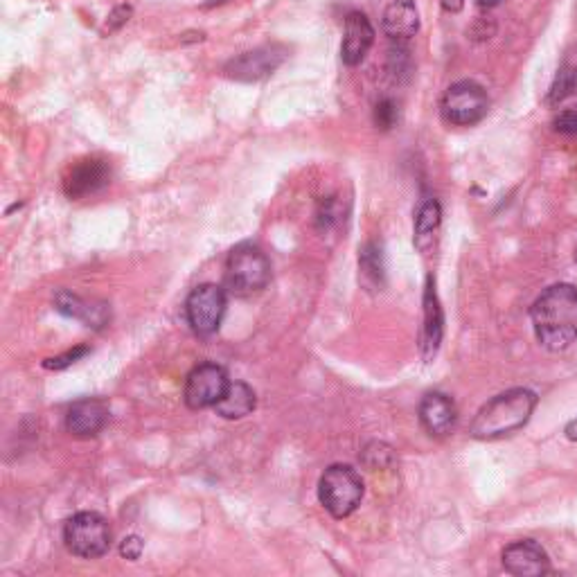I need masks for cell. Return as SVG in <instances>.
Segmentation results:
<instances>
[{
	"instance_id": "obj_8",
	"label": "cell",
	"mask_w": 577,
	"mask_h": 577,
	"mask_svg": "<svg viewBox=\"0 0 577 577\" xmlns=\"http://www.w3.org/2000/svg\"><path fill=\"white\" fill-rule=\"evenodd\" d=\"M287 55V48L271 43V46L248 50L244 55L230 59L224 66V73L235 82H260V79L273 75L284 64Z\"/></svg>"
},
{
	"instance_id": "obj_29",
	"label": "cell",
	"mask_w": 577,
	"mask_h": 577,
	"mask_svg": "<svg viewBox=\"0 0 577 577\" xmlns=\"http://www.w3.org/2000/svg\"><path fill=\"white\" fill-rule=\"evenodd\" d=\"M476 3L481 7H494V5H499L501 0H476Z\"/></svg>"
},
{
	"instance_id": "obj_21",
	"label": "cell",
	"mask_w": 577,
	"mask_h": 577,
	"mask_svg": "<svg viewBox=\"0 0 577 577\" xmlns=\"http://www.w3.org/2000/svg\"><path fill=\"white\" fill-rule=\"evenodd\" d=\"M359 266H361L363 282L370 284L372 289H377L384 284V255H381V248L377 244H368L366 248H363L359 257Z\"/></svg>"
},
{
	"instance_id": "obj_9",
	"label": "cell",
	"mask_w": 577,
	"mask_h": 577,
	"mask_svg": "<svg viewBox=\"0 0 577 577\" xmlns=\"http://www.w3.org/2000/svg\"><path fill=\"white\" fill-rule=\"evenodd\" d=\"M230 381L226 370L217 363H201L185 379L183 399L194 411L215 406L228 390Z\"/></svg>"
},
{
	"instance_id": "obj_3",
	"label": "cell",
	"mask_w": 577,
	"mask_h": 577,
	"mask_svg": "<svg viewBox=\"0 0 577 577\" xmlns=\"http://www.w3.org/2000/svg\"><path fill=\"white\" fill-rule=\"evenodd\" d=\"M271 282V262L257 244L244 242L226 260V287L239 298L253 296Z\"/></svg>"
},
{
	"instance_id": "obj_6",
	"label": "cell",
	"mask_w": 577,
	"mask_h": 577,
	"mask_svg": "<svg viewBox=\"0 0 577 577\" xmlns=\"http://www.w3.org/2000/svg\"><path fill=\"white\" fill-rule=\"evenodd\" d=\"M440 111L442 118L454 127H474L490 111V97L481 84L465 79L447 88Z\"/></svg>"
},
{
	"instance_id": "obj_12",
	"label": "cell",
	"mask_w": 577,
	"mask_h": 577,
	"mask_svg": "<svg viewBox=\"0 0 577 577\" xmlns=\"http://www.w3.org/2000/svg\"><path fill=\"white\" fill-rule=\"evenodd\" d=\"M375 43V28L366 14L352 12L345 19V32L341 43V59L348 66H359Z\"/></svg>"
},
{
	"instance_id": "obj_17",
	"label": "cell",
	"mask_w": 577,
	"mask_h": 577,
	"mask_svg": "<svg viewBox=\"0 0 577 577\" xmlns=\"http://www.w3.org/2000/svg\"><path fill=\"white\" fill-rule=\"evenodd\" d=\"M442 221V208L438 199H424L417 208L415 215V230H413V244L420 253H426L433 246V239H436Z\"/></svg>"
},
{
	"instance_id": "obj_24",
	"label": "cell",
	"mask_w": 577,
	"mask_h": 577,
	"mask_svg": "<svg viewBox=\"0 0 577 577\" xmlns=\"http://www.w3.org/2000/svg\"><path fill=\"white\" fill-rule=\"evenodd\" d=\"M397 120V109L393 100H381L375 106V124L379 129H390Z\"/></svg>"
},
{
	"instance_id": "obj_13",
	"label": "cell",
	"mask_w": 577,
	"mask_h": 577,
	"mask_svg": "<svg viewBox=\"0 0 577 577\" xmlns=\"http://www.w3.org/2000/svg\"><path fill=\"white\" fill-rule=\"evenodd\" d=\"M109 422V406L102 399H79L68 408L66 429L75 438H93Z\"/></svg>"
},
{
	"instance_id": "obj_10",
	"label": "cell",
	"mask_w": 577,
	"mask_h": 577,
	"mask_svg": "<svg viewBox=\"0 0 577 577\" xmlns=\"http://www.w3.org/2000/svg\"><path fill=\"white\" fill-rule=\"evenodd\" d=\"M109 183H111V165L106 163L104 158L88 156L70 167L64 179V192L68 199L79 201L93 197V194L104 190Z\"/></svg>"
},
{
	"instance_id": "obj_28",
	"label": "cell",
	"mask_w": 577,
	"mask_h": 577,
	"mask_svg": "<svg viewBox=\"0 0 577 577\" xmlns=\"http://www.w3.org/2000/svg\"><path fill=\"white\" fill-rule=\"evenodd\" d=\"M566 438H568V440H573V442H577V420H573L571 424L566 426Z\"/></svg>"
},
{
	"instance_id": "obj_11",
	"label": "cell",
	"mask_w": 577,
	"mask_h": 577,
	"mask_svg": "<svg viewBox=\"0 0 577 577\" xmlns=\"http://www.w3.org/2000/svg\"><path fill=\"white\" fill-rule=\"evenodd\" d=\"M503 568L517 577H537L550 573V559L537 541L521 539L503 550Z\"/></svg>"
},
{
	"instance_id": "obj_30",
	"label": "cell",
	"mask_w": 577,
	"mask_h": 577,
	"mask_svg": "<svg viewBox=\"0 0 577 577\" xmlns=\"http://www.w3.org/2000/svg\"><path fill=\"white\" fill-rule=\"evenodd\" d=\"M221 3H228V0H208L206 7H212V5H221Z\"/></svg>"
},
{
	"instance_id": "obj_15",
	"label": "cell",
	"mask_w": 577,
	"mask_h": 577,
	"mask_svg": "<svg viewBox=\"0 0 577 577\" xmlns=\"http://www.w3.org/2000/svg\"><path fill=\"white\" fill-rule=\"evenodd\" d=\"M381 30L395 41L415 37L420 30V12H417L413 0H393L381 16Z\"/></svg>"
},
{
	"instance_id": "obj_23",
	"label": "cell",
	"mask_w": 577,
	"mask_h": 577,
	"mask_svg": "<svg viewBox=\"0 0 577 577\" xmlns=\"http://www.w3.org/2000/svg\"><path fill=\"white\" fill-rule=\"evenodd\" d=\"M131 14H133L131 5H118V7H115V10L109 14V19H106V23H104L102 34L118 32L122 25H127V21L131 19Z\"/></svg>"
},
{
	"instance_id": "obj_19",
	"label": "cell",
	"mask_w": 577,
	"mask_h": 577,
	"mask_svg": "<svg viewBox=\"0 0 577 577\" xmlns=\"http://www.w3.org/2000/svg\"><path fill=\"white\" fill-rule=\"evenodd\" d=\"M55 309L59 314H64L68 318H75V321H82L88 327H102L106 321V309L102 307H93L91 303H86L70 291H59L55 296Z\"/></svg>"
},
{
	"instance_id": "obj_2",
	"label": "cell",
	"mask_w": 577,
	"mask_h": 577,
	"mask_svg": "<svg viewBox=\"0 0 577 577\" xmlns=\"http://www.w3.org/2000/svg\"><path fill=\"white\" fill-rule=\"evenodd\" d=\"M537 406V395L528 388H512L490 399L476 413L469 436L476 440H496L526 426Z\"/></svg>"
},
{
	"instance_id": "obj_7",
	"label": "cell",
	"mask_w": 577,
	"mask_h": 577,
	"mask_svg": "<svg viewBox=\"0 0 577 577\" xmlns=\"http://www.w3.org/2000/svg\"><path fill=\"white\" fill-rule=\"evenodd\" d=\"M226 307V291L219 284L206 282L192 289L188 303H185V316H188V323L194 332L199 336H210L219 330L221 321H224Z\"/></svg>"
},
{
	"instance_id": "obj_22",
	"label": "cell",
	"mask_w": 577,
	"mask_h": 577,
	"mask_svg": "<svg viewBox=\"0 0 577 577\" xmlns=\"http://www.w3.org/2000/svg\"><path fill=\"white\" fill-rule=\"evenodd\" d=\"M553 127L557 133H564V136H577V104L559 111L553 120Z\"/></svg>"
},
{
	"instance_id": "obj_25",
	"label": "cell",
	"mask_w": 577,
	"mask_h": 577,
	"mask_svg": "<svg viewBox=\"0 0 577 577\" xmlns=\"http://www.w3.org/2000/svg\"><path fill=\"white\" fill-rule=\"evenodd\" d=\"M86 352H88L86 345H79V348L70 350V352H66V354H61V357L48 359L46 363H43V366H46L48 370H64V368H68V366H73V363H75L77 359H82Z\"/></svg>"
},
{
	"instance_id": "obj_26",
	"label": "cell",
	"mask_w": 577,
	"mask_h": 577,
	"mask_svg": "<svg viewBox=\"0 0 577 577\" xmlns=\"http://www.w3.org/2000/svg\"><path fill=\"white\" fill-rule=\"evenodd\" d=\"M142 548H145V544H142V539L138 535L124 537L122 544H120V555L131 559V562H136V559H140V555H142Z\"/></svg>"
},
{
	"instance_id": "obj_5",
	"label": "cell",
	"mask_w": 577,
	"mask_h": 577,
	"mask_svg": "<svg viewBox=\"0 0 577 577\" xmlns=\"http://www.w3.org/2000/svg\"><path fill=\"white\" fill-rule=\"evenodd\" d=\"M113 532L109 521L97 512H79L64 526V544L75 557L97 559L109 553Z\"/></svg>"
},
{
	"instance_id": "obj_4",
	"label": "cell",
	"mask_w": 577,
	"mask_h": 577,
	"mask_svg": "<svg viewBox=\"0 0 577 577\" xmlns=\"http://www.w3.org/2000/svg\"><path fill=\"white\" fill-rule=\"evenodd\" d=\"M318 499L334 519H345L363 499V478L350 465H332L318 483Z\"/></svg>"
},
{
	"instance_id": "obj_18",
	"label": "cell",
	"mask_w": 577,
	"mask_h": 577,
	"mask_svg": "<svg viewBox=\"0 0 577 577\" xmlns=\"http://www.w3.org/2000/svg\"><path fill=\"white\" fill-rule=\"evenodd\" d=\"M255 408V390L244 381H233L224 393V397L215 404L217 415L224 420H242Z\"/></svg>"
},
{
	"instance_id": "obj_14",
	"label": "cell",
	"mask_w": 577,
	"mask_h": 577,
	"mask_svg": "<svg viewBox=\"0 0 577 577\" xmlns=\"http://www.w3.org/2000/svg\"><path fill=\"white\" fill-rule=\"evenodd\" d=\"M420 422L431 436H447L458 422L454 399L442 393H429L420 404Z\"/></svg>"
},
{
	"instance_id": "obj_1",
	"label": "cell",
	"mask_w": 577,
	"mask_h": 577,
	"mask_svg": "<svg viewBox=\"0 0 577 577\" xmlns=\"http://www.w3.org/2000/svg\"><path fill=\"white\" fill-rule=\"evenodd\" d=\"M537 341L550 352H562L577 341V287L553 284L532 305Z\"/></svg>"
},
{
	"instance_id": "obj_31",
	"label": "cell",
	"mask_w": 577,
	"mask_h": 577,
	"mask_svg": "<svg viewBox=\"0 0 577 577\" xmlns=\"http://www.w3.org/2000/svg\"><path fill=\"white\" fill-rule=\"evenodd\" d=\"M575 260H577V248H575Z\"/></svg>"
},
{
	"instance_id": "obj_20",
	"label": "cell",
	"mask_w": 577,
	"mask_h": 577,
	"mask_svg": "<svg viewBox=\"0 0 577 577\" xmlns=\"http://www.w3.org/2000/svg\"><path fill=\"white\" fill-rule=\"evenodd\" d=\"M577 93V61L568 59L566 64L557 70L555 82L550 86L546 102L550 106H557L559 102L568 100V97Z\"/></svg>"
},
{
	"instance_id": "obj_27",
	"label": "cell",
	"mask_w": 577,
	"mask_h": 577,
	"mask_svg": "<svg viewBox=\"0 0 577 577\" xmlns=\"http://www.w3.org/2000/svg\"><path fill=\"white\" fill-rule=\"evenodd\" d=\"M440 5L449 14H458L465 7V0H440Z\"/></svg>"
},
{
	"instance_id": "obj_16",
	"label": "cell",
	"mask_w": 577,
	"mask_h": 577,
	"mask_svg": "<svg viewBox=\"0 0 577 577\" xmlns=\"http://www.w3.org/2000/svg\"><path fill=\"white\" fill-rule=\"evenodd\" d=\"M442 309L438 303L436 287H433V278L426 282L424 291V325H422V354L426 361L436 357L442 341Z\"/></svg>"
}]
</instances>
